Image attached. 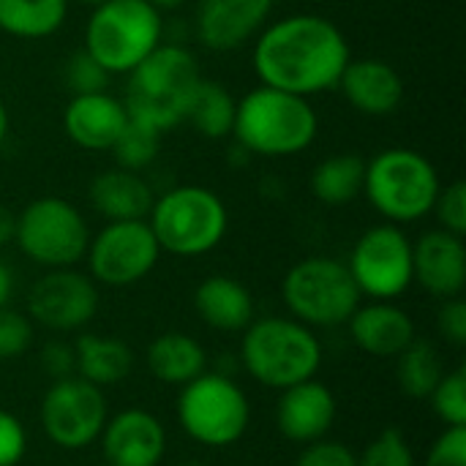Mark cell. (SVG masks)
<instances>
[{"label":"cell","instance_id":"obj_1","mask_svg":"<svg viewBox=\"0 0 466 466\" xmlns=\"http://www.w3.org/2000/svg\"><path fill=\"white\" fill-rule=\"evenodd\" d=\"M350 57L341 27L319 14H292L265 25L251 52L262 85L300 98L333 90Z\"/></svg>","mask_w":466,"mask_h":466},{"label":"cell","instance_id":"obj_2","mask_svg":"<svg viewBox=\"0 0 466 466\" xmlns=\"http://www.w3.org/2000/svg\"><path fill=\"white\" fill-rule=\"evenodd\" d=\"M126 76L123 104L128 117L164 134L186 123L191 98L202 82V68L191 49L161 41Z\"/></svg>","mask_w":466,"mask_h":466},{"label":"cell","instance_id":"obj_3","mask_svg":"<svg viewBox=\"0 0 466 466\" xmlns=\"http://www.w3.org/2000/svg\"><path fill=\"white\" fill-rule=\"evenodd\" d=\"M319 117L309 98L276 90L254 87L235 106L232 137L238 147L262 158H287L309 150L317 139Z\"/></svg>","mask_w":466,"mask_h":466},{"label":"cell","instance_id":"obj_4","mask_svg":"<svg viewBox=\"0 0 466 466\" xmlns=\"http://www.w3.org/2000/svg\"><path fill=\"white\" fill-rule=\"evenodd\" d=\"M325 352L314 328L292 317H262L243 330L240 363L254 382L270 390H287L314 380Z\"/></svg>","mask_w":466,"mask_h":466},{"label":"cell","instance_id":"obj_5","mask_svg":"<svg viewBox=\"0 0 466 466\" xmlns=\"http://www.w3.org/2000/svg\"><path fill=\"white\" fill-rule=\"evenodd\" d=\"M147 224L161 251L191 259L221 246L229 229V213L216 191L205 186H177L156 197Z\"/></svg>","mask_w":466,"mask_h":466},{"label":"cell","instance_id":"obj_6","mask_svg":"<svg viewBox=\"0 0 466 466\" xmlns=\"http://www.w3.org/2000/svg\"><path fill=\"white\" fill-rule=\"evenodd\" d=\"M437 167L412 147H388L366 161L363 194L390 224H412L431 213L440 194Z\"/></svg>","mask_w":466,"mask_h":466},{"label":"cell","instance_id":"obj_7","mask_svg":"<svg viewBox=\"0 0 466 466\" xmlns=\"http://www.w3.org/2000/svg\"><path fill=\"white\" fill-rule=\"evenodd\" d=\"M161 11L147 0H104L87 16L82 49L112 76H126L161 44Z\"/></svg>","mask_w":466,"mask_h":466},{"label":"cell","instance_id":"obj_8","mask_svg":"<svg viewBox=\"0 0 466 466\" xmlns=\"http://www.w3.org/2000/svg\"><path fill=\"white\" fill-rule=\"evenodd\" d=\"M281 300L292 319L309 328H339L350 322L363 295L347 262L333 257H306L287 270Z\"/></svg>","mask_w":466,"mask_h":466},{"label":"cell","instance_id":"obj_9","mask_svg":"<svg viewBox=\"0 0 466 466\" xmlns=\"http://www.w3.org/2000/svg\"><path fill=\"white\" fill-rule=\"evenodd\" d=\"M175 412L180 429L205 448H229L240 442L251 423L248 396L221 371H205L183 385Z\"/></svg>","mask_w":466,"mask_h":466},{"label":"cell","instance_id":"obj_10","mask_svg":"<svg viewBox=\"0 0 466 466\" xmlns=\"http://www.w3.org/2000/svg\"><path fill=\"white\" fill-rule=\"evenodd\" d=\"M90 238L85 216L63 197H38L16 213L14 243L30 262L46 270L74 268L85 259Z\"/></svg>","mask_w":466,"mask_h":466},{"label":"cell","instance_id":"obj_11","mask_svg":"<svg viewBox=\"0 0 466 466\" xmlns=\"http://www.w3.org/2000/svg\"><path fill=\"white\" fill-rule=\"evenodd\" d=\"M360 295L371 300H396L412 287V240L399 224L366 229L347 262Z\"/></svg>","mask_w":466,"mask_h":466},{"label":"cell","instance_id":"obj_12","mask_svg":"<svg viewBox=\"0 0 466 466\" xmlns=\"http://www.w3.org/2000/svg\"><path fill=\"white\" fill-rule=\"evenodd\" d=\"M106 418L109 412L104 390L76 374L52 382L38 410V420L46 440L60 451L90 448L101 437Z\"/></svg>","mask_w":466,"mask_h":466},{"label":"cell","instance_id":"obj_13","mask_svg":"<svg viewBox=\"0 0 466 466\" xmlns=\"http://www.w3.org/2000/svg\"><path fill=\"white\" fill-rule=\"evenodd\" d=\"M87 276L104 287H131L153 273L161 259L156 235L142 221H106V227L90 238L87 251Z\"/></svg>","mask_w":466,"mask_h":466},{"label":"cell","instance_id":"obj_14","mask_svg":"<svg viewBox=\"0 0 466 466\" xmlns=\"http://www.w3.org/2000/svg\"><path fill=\"white\" fill-rule=\"evenodd\" d=\"M98 311V287L87 273L74 268L46 270L27 292V314L46 330H82Z\"/></svg>","mask_w":466,"mask_h":466},{"label":"cell","instance_id":"obj_15","mask_svg":"<svg viewBox=\"0 0 466 466\" xmlns=\"http://www.w3.org/2000/svg\"><path fill=\"white\" fill-rule=\"evenodd\" d=\"M276 0H199L197 38L213 52H235L246 46L268 25Z\"/></svg>","mask_w":466,"mask_h":466},{"label":"cell","instance_id":"obj_16","mask_svg":"<svg viewBox=\"0 0 466 466\" xmlns=\"http://www.w3.org/2000/svg\"><path fill=\"white\" fill-rule=\"evenodd\" d=\"M98 440L106 466H161L167 456L164 423L147 410H123L106 418Z\"/></svg>","mask_w":466,"mask_h":466},{"label":"cell","instance_id":"obj_17","mask_svg":"<svg viewBox=\"0 0 466 466\" xmlns=\"http://www.w3.org/2000/svg\"><path fill=\"white\" fill-rule=\"evenodd\" d=\"M412 279L440 300L461 298L466 287L464 238L445 229L420 235L412 243Z\"/></svg>","mask_w":466,"mask_h":466},{"label":"cell","instance_id":"obj_18","mask_svg":"<svg viewBox=\"0 0 466 466\" xmlns=\"http://www.w3.org/2000/svg\"><path fill=\"white\" fill-rule=\"evenodd\" d=\"M336 415H339V404L333 390L317 382L314 377L281 390L276 407V426L284 440L309 445L328 437V431L336 423Z\"/></svg>","mask_w":466,"mask_h":466},{"label":"cell","instance_id":"obj_19","mask_svg":"<svg viewBox=\"0 0 466 466\" xmlns=\"http://www.w3.org/2000/svg\"><path fill=\"white\" fill-rule=\"evenodd\" d=\"M347 104L369 117L393 115L404 101V79L388 60L380 57H350L336 85Z\"/></svg>","mask_w":466,"mask_h":466},{"label":"cell","instance_id":"obj_20","mask_svg":"<svg viewBox=\"0 0 466 466\" xmlns=\"http://www.w3.org/2000/svg\"><path fill=\"white\" fill-rule=\"evenodd\" d=\"M128 120L131 117L123 98L101 90V93L71 96L63 112V131L76 147L96 153V150H112Z\"/></svg>","mask_w":466,"mask_h":466},{"label":"cell","instance_id":"obj_21","mask_svg":"<svg viewBox=\"0 0 466 466\" xmlns=\"http://www.w3.org/2000/svg\"><path fill=\"white\" fill-rule=\"evenodd\" d=\"M347 328L355 347L374 358H396L415 341L412 317L393 300H371L369 306H358Z\"/></svg>","mask_w":466,"mask_h":466},{"label":"cell","instance_id":"obj_22","mask_svg":"<svg viewBox=\"0 0 466 466\" xmlns=\"http://www.w3.org/2000/svg\"><path fill=\"white\" fill-rule=\"evenodd\" d=\"M194 311L208 328L221 333H243L257 319L254 295L232 276H208L199 281L194 289Z\"/></svg>","mask_w":466,"mask_h":466},{"label":"cell","instance_id":"obj_23","mask_svg":"<svg viewBox=\"0 0 466 466\" xmlns=\"http://www.w3.org/2000/svg\"><path fill=\"white\" fill-rule=\"evenodd\" d=\"M90 205L106 221H142L147 218L156 194L150 183L131 169H106L87 188Z\"/></svg>","mask_w":466,"mask_h":466},{"label":"cell","instance_id":"obj_24","mask_svg":"<svg viewBox=\"0 0 466 466\" xmlns=\"http://www.w3.org/2000/svg\"><path fill=\"white\" fill-rule=\"evenodd\" d=\"M145 363H147V371L158 382L172 385V388H183L208 371V352L194 336L180 333V330H169V333H161L150 341Z\"/></svg>","mask_w":466,"mask_h":466},{"label":"cell","instance_id":"obj_25","mask_svg":"<svg viewBox=\"0 0 466 466\" xmlns=\"http://www.w3.org/2000/svg\"><path fill=\"white\" fill-rule=\"evenodd\" d=\"M76 352V377L96 388H112L120 385L131 369H134V352L123 339L115 336H98V333H85L74 344Z\"/></svg>","mask_w":466,"mask_h":466},{"label":"cell","instance_id":"obj_26","mask_svg":"<svg viewBox=\"0 0 466 466\" xmlns=\"http://www.w3.org/2000/svg\"><path fill=\"white\" fill-rule=\"evenodd\" d=\"M366 158L358 153H336L319 161L311 172V191L328 208H344L363 194Z\"/></svg>","mask_w":466,"mask_h":466},{"label":"cell","instance_id":"obj_27","mask_svg":"<svg viewBox=\"0 0 466 466\" xmlns=\"http://www.w3.org/2000/svg\"><path fill=\"white\" fill-rule=\"evenodd\" d=\"M68 16V0H0V30L14 38H49Z\"/></svg>","mask_w":466,"mask_h":466},{"label":"cell","instance_id":"obj_28","mask_svg":"<svg viewBox=\"0 0 466 466\" xmlns=\"http://www.w3.org/2000/svg\"><path fill=\"white\" fill-rule=\"evenodd\" d=\"M235 106H238V98L221 82L202 76V82L191 98L186 123H191V128L197 134H202L205 139H227V137H232Z\"/></svg>","mask_w":466,"mask_h":466},{"label":"cell","instance_id":"obj_29","mask_svg":"<svg viewBox=\"0 0 466 466\" xmlns=\"http://www.w3.org/2000/svg\"><path fill=\"white\" fill-rule=\"evenodd\" d=\"M445 369H442V358L440 350L431 341L415 339L401 355H396V380L399 388L415 399L423 401L431 396V390L437 388V382L442 380Z\"/></svg>","mask_w":466,"mask_h":466},{"label":"cell","instance_id":"obj_30","mask_svg":"<svg viewBox=\"0 0 466 466\" xmlns=\"http://www.w3.org/2000/svg\"><path fill=\"white\" fill-rule=\"evenodd\" d=\"M158 150H161V131H156L139 120H128V126L123 128V134L117 137V142L112 145L109 153L115 156L120 169L142 172L156 161Z\"/></svg>","mask_w":466,"mask_h":466},{"label":"cell","instance_id":"obj_31","mask_svg":"<svg viewBox=\"0 0 466 466\" xmlns=\"http://www.w3.org/2000/svg\"><path fill=\"white\" fill-rule=\"evenodd\" d=\"M434 415L451 429V426H464L466 429V371H445L437 388L429 396Z\"/></svg>","mask_w":466,"mask_h":466},{"label":"cell","instance_id":"obj_32","mask_svg":"<svg viewBox=\"0 0 466 466\" xmlns=\"http://www.w3.org/2000/svg\"><path fill=\"white\" fill-rule=\"evenodd\" d=\"M358 466H418L407 437L399 429L380 431L358 456Z\"/></svg>","mask_w":466,"mask_h":466},{"label":"cell","instance_id":"obj_33","mask_svg":"<svg viewBox=\"0 0 466 466\" xmlns=\"http://www.w3.org/2000/svg\"><path fill=\"white\" fill-rule=\"evenodd\" d=\"M63 79L66 87L71 90V96H85V93H101L106 90L112 74L85 49H76L63 68Z\"/></svg>","mask_w":466,"mask_h":466},{"label":"cell","instance_id":"obj_34","mask_svg":"<svg viewBox=\"0 0 466 466\" xmlns=\"http://www.w3.org/2000/svg\"><path fill=\"white\" fill-rule=\"evenodd\" d=\"M431 213H437L440 229L453 232L459 238L466 235V186L464 180H453L448 186L440 188L437 202L431 208Z\"/></svg>","mask_w":466,"mask_h":466},{"label":"cell","instance_id":"obj_35","mask_svg":"<svg viewBox=\"0 0 466 466\" xmlns=\"http://www.w3.org/2000/svg\"><path fill=\"white\" fill-rule=\"evenodd\" d=\"M295 466H358V453L339 440H317L309 442Z\"/></svg>","mask_w":466,"mask_h":466},{"label":"cell","instance_id":"obj_36","mask_svg":"<svg viewBox=\"0 0 466 466\" xmlns=\"http://www.w3.org/2000/svg\"><path fill=\"white\" fill-rule=\"evenodd\" d=\"M33 328L30 319L8 306L0 309V358H16L30 347Z\"/></svg>","mask_w":466,"mask_h":466},{"label":"cell","instance_id":"obj_37","mask_svg":"<svg viewBox=\"0 0 466 466\" xmlns=\"http://www.w3.org/2000/svg\"><path fill=\"white\" fill-rule=\"evenodd\" d=\"M426 466H466L464 426H451L434 440L426 456Z\"/></svg>","mask_w":466,"mask_h":466},{"label":"cell","instance_id":"obj_38","mask_svg":"<svg viewBox=\"0 0 466 466\" xmlns=\"http://www.w3.org/2000/svg\"><path fill=\"white\" fill-rule=\"evenodd\" d=\"M27 453V431L22 426V420L8 412L0 410V466H16Z\"/></svg>","mask_w":466,"mask_h":466},{"label":"cell","instance_id":"obj_39","mask_svg":"<svg viewBox=\"0 0 466 466\" xmlns=\"http://www.w3.org/2000/svg\"><path fill=\"white\" fill-rule=\"evenodd\" d=\"M437 330L451 347H466V303L461 298L442 300L437 311Z\"/></svg>","mask_w":466,"mask_h":466},{"label":"cell","instance_id":"obj_40","mask_svg":"<svg viewBox=\"0 0 466 466\" xmlns=\"http://www.w3.org/2000/svg\"><path fill=\"white\" fill-rule=\"evenodd\" d=\"M38 363H41V371L52 382L66 380V377H74L76 374V352H74V344H66V341H49V344H44V350L38 355Z\"/></svg>","mask_w":466,"mask_h":466},{"label":"cell","instance_id":"obj_41","mask_svg":"<svg viewBox=\"0 0 466 466\" xmlns=\"http://www.w3.org/2000/svg\"><path fill=\"white\" fill-rule=\"evenodd\" d=\"M14 232H16V213L0 205V248L14 243Z\"/></svg>","mask_w":466,"mask_h":466},{"label":"cell","instance_id":"obj_42","mask_svg":"<svg viewBox=\"0 0 466 466\" xmlns=\"http://www.w3.org/2000/svg\"><path fill=\"white\" fill-rule=\"evenodd\" d=\"M14 292V276H11V268L0 259V309L8 306V298Z\"/></svg>","mask_w":466,"mask_h":466},{"label":"cell","instance_id":"obj_43","mask_svg":"<svg viewBox=\"0 0 466 466\" xmlns=\"http://www.w3.org/2000/svg\"><path fill=\"white\" fill-rule=\"evenodd\" d=\"M8 128H11V117H8V109H5V104H3V98H0V145H3L5 137H8Z\"/></svg>","mask_w":466,"mask_h":466},{"label":"cell","instance_id":"obj_44","mask_svg":"<svg viewBox=\"0 0 466 466\" xmlns=\"http://www.w3.org/2000/svg\"><path fill=\"white\" fill-rule=\"evenodd\" d=\"M147 3L158 11H172V8H180L186 0H147Z\"/></svg>","mask_w":466,"mask_h":466},{"label":"cell","instance_id":"obj_45","mask_svg":"<svg viewBox=\"0 0 466 466\" xmlns=\"http://www.w3.org/2000/svg\"><path fill=\"white\" fill-rule=\"evenodd\" d=\"M76 3H82V5H90V8H93V5H98V3H104V0H76Z\"/></svg>","mask_w":466,"mask_h":466},{"label":"cell","instance_id":"obj_46","mask_svg":"<svg viewBox=\"0 0 466 466\" xmlns=\"http://www.w3.org/2000/svg\"><path fill=\"white\" fill-rule=\"evenodd\" d=\"M172 466H205V464H199V461H180V464H172Z\"/></svg>","mask_w":466,"mask_h":466}]
</instances>
